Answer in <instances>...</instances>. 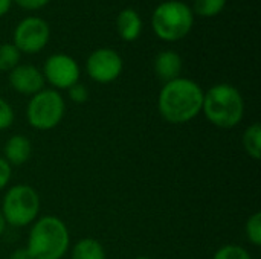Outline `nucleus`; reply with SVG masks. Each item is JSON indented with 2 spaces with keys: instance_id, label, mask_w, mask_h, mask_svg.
<instances>
[{
  "instance_id": "dca6fc26",
  "label": "nucleus",
  "mask_w": 261,
  "mask_h": 259,
  "mask_svg": "<svg viewBox=\"0 0 261 259\" xmlns=\"http://www.w3.org/2000/svg\"><path fill=\"white\" fill-rule=\"evenodd\" d=\"M20 50L12 43L0 44V72H11L20 63Z\"/></svg>"
},
{
  "instance_id": "1a4fd4ad",
  "label": "nucleus",
  "mask_w": 261,
  "mask_h": 259,
  "mask_svg": "<svg viewBox=\"0 0 261 259\" xmlns=\"http://www.w3.org/2000/svg\"><path fill=\"white\" fill-rule=\"evenodd\" d=\"M124 69V61L121 55L109 47H101L93 50L87 61V75L98 84H110L119 78Z\"/></svg>"
},
{
  "instance_id": "393cba45",
  "label": "nucleus",
  "mask_w": 261,
  "mask_h": 259,
  "mask_svg": "<svg viewBox=\"0 0 261 259\" xmlns=\"http://www.w3.org/2000/svg\"><path fill=\"white\" fill-rule=\"evenodd\" d=\"M11 5H12V0H0V17L8 14V11L11 9Z\"/></svg>"
},
{
  "instance_id": "9d476101",
  "label": "nucleus",
  "mask_w": 261,
  "mask_h": 259,
  "mask_svg": "<svg viewBox=\"0 0 261 259\" xmlns=\"http://www.w3.org/2000/svg\"><path fill=\"white\" fill-rule=\"evenodd\" d=\"M11 87L24 96H34L44 89V76L32 64H18L9 72Z\"/></svg>"
},
{
  "instance_id": "423d86ee",
  "label": "nucleus",
  "mask_w": 261,
  "mask_h": 259,
  "mask_svg": "<svg viewBox=\"0 0 261 259\" xmlns=\"http://www.w3.org/2000/svg\"><path fill=\"white\" fill-rule=\"evenodd\" d=\"M66 102L58 90L43 89L41 92L31 96L26 119L29 125L38 131L54 130L64 118Z\"/></svg>"
},
{
  "instance_id": "b1692460",
  "label": "nucleus",
  "mask_w": 261,
  "mask_h": 259,
  "mask_svg": "<svg viewBox=\"0 0 261 259\" xmlns=\"http://www.w3.org/2000/svg\"><path fill=\"white\" fill-rule=\"evenodd\" d=\"M8 259H32V256L29 255V252L26 250V247L24 249H15Z\"/></svg>"
},
{
  "instance_id": "a211bd4d",
  "label": "nucleus",
  "mask_w": 261,
  "mask_h": 259,
  "mask_svg": "<svg viewBox=\"0 0 261 259\" xmlns=\"http://www.w3.org/2000/svg\"><path fill=\"white\" fill-rule=\"evenodd\" d=\"M245 234L246 238L249 240V243L255 247L261 246V214L255 212L254 215H251L246 221L245 226Z\"/></svg>"
},
{
  "instance_id": "0eeeda50",
  "label": "nucleus",
  "mask_w": 261,
  "mask_h": 259,
  "mask_svg": "<svg viewBox=\"0 0 261 259\" xmlns=\"http://www.w3.org/2000/svg\"><path fill=\"white\" fill-rule=\"evenodd\" d=\"M50 38L49 24L40 17H26L14 29L12 44L20 53H37L43 50Z\"/></svg>"
},
{
  "instance_id": "ddd939ff",
  "label": "nucleus",
  "mask_w": 261,
  "mask_h": 259,
  "mask_svg": "<svg viewBox=\"0 0 261 259\" xmlns=\"http://www.w3.org/2000/svg\"><path fill=\"white\" fill-rule=\"evenodd\" d=\"M116 29L124 41H135L139 38L142 31V18L133 8H125L118 14Z\"/></svg>"
},
{
  "instance_id": "aec40b11",
  "label": "nucleus",
  "mask_w": 261,
  "mask_h": 259,
  "mask_svg": "<svg viewBox=\"0 0 261 259\" xmlns=\"http://www.w3.org/2000/svg\"><path fill=\"white\" fill-rule=\"evenodd\" d=\"M14 124V110L8 101L0 98V131L8 130Z\"/></svg>"
},
{
  "instance_id": "6e6552de",
  "label": "nucleus",
  "mask_w": 261,
  "mask_h": 259,
  "mask_svg": "<svg viewBox=\"0 0 261 259\" xmlns=\"http://www.w3.org/2000/svg\"><path fill=\"white\" fill-rule=\"evenodd\" d=\"M43 76L54 90H66L80 81V66L78 63L66 53L50 55L43 66Z\"/></svg>"
},
{
  "instance_id": "bb28decb",
  "label": "nucleus",
  "mask_w": 261,
  "mask_h": 259,
  "mask_svg": "<svg viewBox=\"0 0 261 259\" xmlns=\"http://www.w3.org/2000/svg\"><path fill=\"white\" fill-rule=\"evenodd\" d=\"M133 259H151V258H148V256H138V258H133Z\"/></svg>"
},
{
  "instance_id": "f257e3e1",
  "label": "nucleus",
  "mask_w": 261,
  "mask_h": 259,
  "mask_svg": "<svg viewBox=\"0 0 261 259\" xmlns=\"http://www.w3.org/2000/svg\"><path fill=\"white\" fill-rule=\"evenodd\" d=\"M205 92L188 78H176L164 84L158 96L159 114L170 124H187L199 116Z\"/></svg>"
},
{
  "instance_id": "2eb2a0df",
  "label": "nucleus",
  "mask_w": 261,
  "mask_h": 259,
  "mask_svg": "<svg viewBox=\"0 0 261 259\" xmlns=\"http://www.w3.org/2000/svg\"><path fill=\"white\" fill-rule=\"evenodd\" d=\"M243 148L248 156L258 160L261 156V127L258 122L251 124L243 133Z\"/></svg>"
},
{
  "instance_id": "f03ea898",
  "label": "nucleus",
  "mask_w": 261,
  "mask_h": 259,
  "mask_svg": "<svg viewBox=\"0 0 261 259\" xmlns=\"http://www.w3.org/2000/svg\"><path fill=\"white\" fill-rule=\"evenodd\" d=\"M70 246L66 223L55 215H44L31 224L26 250L32 259H63Z\"/></svg>"
},
{
  "instance_id": "9b49d317",
  "label": "nucleus",
  "mask_w": 261,
  "mask_h": 259,
  "mask_svg": "<svg viewBox=\"0 0 261 259\" xmlns=\"http://www.w3.org/2000/svg\"><path fill=\"white\" fill-rule=\"evenodd\" d=\"M32 154V143L29 137L23 134H14L11 136L5 147H3V159L11 166H20L24 165Z\"/></svg>"
},
{
  "instance_id": "a878e982",
  "label": "nucleus",
  "mask_w": 261,
  "mask_h": 259,
  "mask_svg": "<svg viewBox=\"0 0 261 259\" xmlns=\"http://www.w3.org/2000/svg\"><path fill=\"white\" fill-rule=\"evenodd\" d=\"M6 221H5V218H3V215H2V212H0V237L5 234V231H6Z\"/></svg>"
},
{
  "instance_id": "7ed1b4c3",
  "label": "nucleus",
  "mask_w": 261,
  "mask_h": 259,
  "mask_svg": "<svg viewBox=\"0 0 261 259\" xmlns=\"http://www.w3.org/2000/svg\"><path fill=\"white\" fill-rule=\"evenodd\" d=\"M202 111L214 127L231 130L243 121L245 99L237 87L216 84L205 92Z\"/></svg>"
},
{
  "instance_id": "412c9836",
  "label": "nucleus",
  "mask_w": 261,
  "mask_h": 259,
  "mask_svg": "<svg viewBox=\"0 0 261 259\" xmlns=\"http://www.w3.org/2000/svg\"><path fill=\"white\" fill-rule=\"evenodd\" d=\"M69 90V98L72 99V102L75 104H84L87 99H89V90L84 84L81 82H76L73 84Z\"/></svg>"
},
{
  "instance_id": "4468645a",
  "label": "nucleus",
  "mask_w": 261,
  "mask_h": 259,
  "mask_svg": "<svg viewBox=\"0 0 261 259\" xmlns=\"http://www.w3.org/2000/svg\"><path fill=\"white\" fill-rule=\"evenodd\" d=\"M70 259H107L104 246L95 238H81L72 247Z\"/></svg>"
},
{
  "instance_id": "5701e85b",
  "label": "nucleus",
  "mask_w": 261,
  "mask_h": 259,
  "mask_svg": "<svg viewBox=\"0 0 261 259\" xmlns=\"http://www.w3.org/2000/svg\"><path fill=\"white\" fill-rule=\"evenodd\" d=\"M15 2L20 8L23 9H28V11H37V9H41L44 8L50 0H12Z\"/></svg>"
},
{
  "instance_id": "f8f14e48",
  "label": "nucleus",
  "mask_w": 261,
  "mask_h": 259,
  "mask_svg": "<svg viewBox=\"0 0 261 259\" xmlns=\"http://www.w3.org/2000/svg\"><path fill=\"white\" fill-rule=\"evenodd\" d=\"M154 72L161 81L168 82L180 76L182 58L174 50H162L154 58Z\"/></svg>"
},
{
  "instance_id": "f3484780",
  "label": "nucleus",
  "mask_w": 261,
  "mask_h": 259,
  "mask_svg": "<svg viewBox=\"0 0 261 259\" xmlns=\"http://www.w3.org/2000/svg\"><path fill=\"white\" fill-rule=\"evenodd\" d=\"M226 0H194V11L202 17H214L223 11Z\"/></svg>"
},
{
  "instance_id": "20e7f679",
  "label": "nucleus",
  "mask_w": 261,
  "mask_h": 259,
  "mask_svg": "<svg viewBox=\"0 0 261 259\" xmlns=\"http://www.w3.org/2000/svg\"><path fill=\"white\" fill-rule=\"evenodd\" d=\"M193 23V9L180 0H168L158 5L151 15L153 31L164 41L182 40L190 34Z\"/></svg>"
},
{
  "instance_id": "39448f33",
  "label": "nucleus",
  "mask_w": 261,
  "mask_h": 259,
  "mask_svg": "<svg viewBox=\"0 0 261 259\" xmlns=\"http://www.w3.org/2000/svg\"><path fill=\"white\" fill-rule=\"evenodd\" d=\"M41 200L38 192L24 183L11 186L2 200V215L6 224L14 227L31 226L40 214Z\"/></svg>"
},
{
  "instance_id": "4be33fe9",
  "label": "nucleus",
  "mask_w": 261,
  "mask_h": 259,
  "mask_svg": "<svg viewBox=\"0 0 261 259\" xmlns=\"http://www.w3.org/2000/svg\"><path fill=\"white\" fill-rule=\"evenodd\" d=\"M11 176H12V166L0 156V191H3L8 186Z\"/></svg>"
},
{
  "instance_id": "6ab92c4d",
  "label": "nucleus",
  "mask_w": 261,
  "mask_h": 259,
  "mask_svg": "<svg viewBox=\"0 0 261 259\" xmlns=\"http://www.w3.org/2000/svg\"><path fill=\"white\" fill-rule=\"evenodd\" d=\"M213 259H252L251 253L242 247V246H236V244H226L222 246Z\"/></svg>"
}]
</instances>
